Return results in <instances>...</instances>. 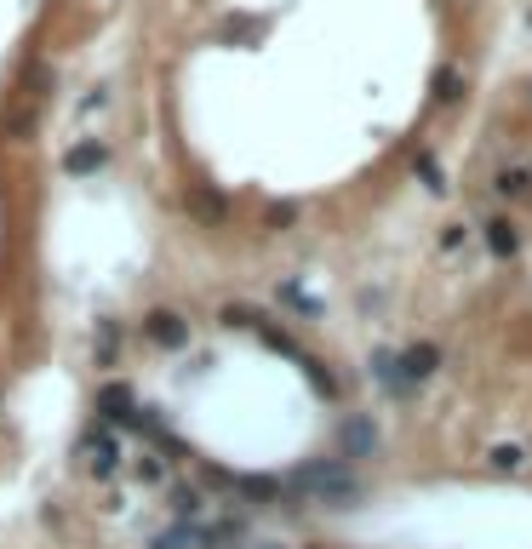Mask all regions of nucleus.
Wrapping results in <instances>:
<instances>
[{
  "label": "nucleus",
  "instance_id": "1",
  "mask_svg": "<svg viewBox=\"0 0 532 549\" xmlns=\"http://www.w3.org/2000/svg\"><path fill=\"white\" fill-rule=\"evenodd\" d=\"M292 487H297V492H309V498H321V503H338V510L360 498L355 475L344 470V463H309V470H297V475H292Z\"/></svg>",
  "mask_w": 532,
  "mask_h": 549
},
{
  "label": "nucleus",
  "instance_id": "2",
  "mask_svg": "<svg viewBox=\"0 0 532 549\" xmlns=\"http://www.w3.org/2000/svg\"><path fill=\"white\" fill-rule=\"evenodd\" d=\"M143 337L155 349H183L189 344V321H183L178 309H149L143 315Z\"/></svg>",
  "mask_w": 532,
  "mask_h": 549
},
{
  "label": "nucleus",
  "instance_id": "3",
  "mask_svg": "<svg viewBox=\"0 0 532 549\" xmlns=\"http://www.w3.org/2000/svg\"><path fill=\"white\" fill-rule=\"evenodd\" d=\"M103 166H110V143L103 138H80V143L63 150V172L69 178H92V172H103Z\"/></svg>",
  "mask_w": 532,
  "mask_h": 549
},
{
  "label": "nucleus",
  "instance_id": "4",
  "mask_svg": "<svg viewBox=\"0 0 532 549\" xmlns=\"http://www.w3.org/2000/svg\"><path fill=\"white\" fill-rule=\"evenodd\" d=\"M80 458H87V470L103 475V481L120 470V447H115V435H110V430H92L87 440H80Z\"/></svg>",
  "mask_w": 532,
  "mask_h": 549
},
{
  "label": "nucleus",
  "instance_id": "5",
  "mask_svg": "<svg viewBox=\"0 0 532 549\" xmlns=\"http://www.w3.org/2000/svg\"><path fill=\"white\" fill-rule=\"evenodd\" d=\"M183 212L195 218V223H206V229H218V223H229V201L218 195V189H189V195H183Z\"/></svg>",
  "mask_w": 532,
  "mask_h": 549
},
{
  "label": "nucleus",
  "instance_id": "6",
  "mask_svg": "<svg viewBox=\"0 0 532 549\" xmlns=\"http://www.w3.org/2000/svg\"><path fill=\"white\" fill-rule=\"evenodd\" d=\"M0 132H6V143H29L40 132V109H35V98H17L6 115H0Z\"/></svg>",
  "mask_w": 532,
  "mask_h": 549
},
{
  "label": "nucleus",
  "instance_id": "7",
  "mask_svg": "<svg viewBox=\"0 0 532 549\" xmlns=\"http://www.w3.org/2000/svg\"><path fill=\"white\" fill-rule=\"evenodd\" d=\"M395 367H401V378H407V389H412V384H423V378H435L441 349L435 344H412L407 355H395Z\"/></svg>",
  "mask_w": 532,
  "mask_h": 549
},
{
  "label": "nucleus",
  "instance_id": "8",
  "mask_svg": "<svg viewBox=\"0 0 532 549\" xmlns=\"http://www.w3.org/2000/svg\"><path fill=\"white\" fill-rule=\"evenodd\" d=\"M132 412H138V400H132L126 384H103L98 389V418H103V424H126Z\"/></svg>",
  "mask_w": 532,
  "mask_h": 549
},
{
  "label": "nucleus",
  "instance_id": "9",
  "mask_svg": "<svg viewBox=\"0 0 532 549\" xmlns=\"http://www.w3.org/2000/svg\"><path fill=\"white\" fill-rule=\"evenodd\" d=\"M344 452H349V458L378 452V430H372V418H349V424H344Z\"/></svg>",
  "mask_w": 532,
  "mask_h": 549
},
{
  "label": "nucleus",
  "instance_id": "10",
  "mask_svg": "<svg viewBox=\"0 0 532 549\" xmlns=\"http://www.w3.org/2000/svg\"><path fill=\"white\" fill-rule=\"evenodd\" d=\"M486 246H493L498 258H516V252H521L516 223H509V218H486Z\"/></svg>",
  "mask_w": 532,
  "mask_h": 549
},
{
  "label": "nucleus",
  "instance_id": "11",
  "mask_svg": "<svg viewBox=\"0 0 532 549\" xmlns=\"http://www.w3.org/2000/svg\"><path fill=\"white\" fill-rule=\"evenodd\" d=\"M486 463H493L498 475H516L521 463H527V452L516 447V440H498V447H486Z\"/></svg>",
  "mask_w": 532,
  "mask_h": 549
},
{
  "label": "nucleus",
  "instance_id": "12",
  "mask_svg": "<svg viewBox=\"0 0 532 549\" xmlns=\"http://www.w3.org/2000/svg\"><path fill=\"white\" fill-rule=\"evenodd\" d=\"M195 544H206V526H172L155 538V549H195Z\"/></svg>",
  "mask_w": 532,
  "mask_h": 549
},
{
  "label": "nucleus",
  "instance_id": "13",
  "mask_svg": "<svg viewBox=\"0 0 532 549\" xmlns=\"http://www.w3.org/2000/svg\"><path fill=\"white\" fill-rule=\"evenodd\" d=\"M172 510H178V521H195V515L206 510L201 487H172Z\"/></svg>",
  "mask_w": 532,
  "mask_h": 549
},
{
  "label": "nucleus",
  "instance_id": "14",
  "mask_svg": "<svg viewBox=\"0 0 532 549\" xmlns=\"http://www.w3.org/2000/svg\"><path fill=\"white\" fill-rule=\"evenodd\" d=\"M138 481H143V487H161V481H166V458L161 452H143L138 458Z\"/></svg>",
  "mask_w": 532,
  "mask_h": 549
},
{
  "label": "nucleus",
  "instance_id": "15",
  "mask_svg": "<svg viewBox=\"0 0 532 549\" xmlns=\"http://www.w3.org/2000/svg\"><path fill=\"white\" fill-rule=\"evenodd\" d=\"M297 223V206L292 201H275L269 212H264V229H275V235H281V229H292Z\"/></svg>",
  "mask_w": 532,
  "mask_h": 549
},
{
  "label": "nucleus",
  "instance_id": "16",
  "mask_svg": "<svg viewBox=\"0 0 532 549\" xmlns=\"http://www.w3.org/2000/svg\"><path fill=\"white\" fill-rule=\"evenodd\" d=\"M435 98H441V103H458V98H464V75H458V69H441V75H435Z\"/></svg>",
  "mask_w": 532,
  "mask_h": 549
},
{
  "label": "nucleus",
  "instance_id": "17",
  "mask_svg": "<svg viewBox=\"0 0 532 549\" xmlns=\"http://www.w3.org/2000/svg\"><path fill=\"white\" fill-rule=\"evenodd\" d=\"M498 195H516V201L532 195V172H521V166H516V172H504L498 178Z\"/></svg>",
  "mask_w": 532,
  "mask_h": 549
},
{
  "label": "nucleus",
  "instance_id": "18",
  "mask_svg": "<svg viewBox=\"0 0 532 549\" xmlns=\"http://www.w3.org/2000/svg\"><path fill=\"white\" fill-rule=\"evenodd\" d=\"M418 178H423V189H435V195L446 189V172H441V166H435L430 155H418Z\"/></svg>",
  "mask_w": 532,
  "mask_h": 549
},
{
  "label": "nucleus",
  "instance_id": "19",
  "mask_svg": "<svg viewBox=\"0 0 532 549\" xmlns=\"http://www.w3.org/2000/svg\"><path fill=\"white\" fill-rule=\"evenodd\" d=\"M224 326H258V315H252L246 304H224V315H218Z\"/></svg>",
  "mask_w": 532,
  "mask_h": 549
}]
</instances>
